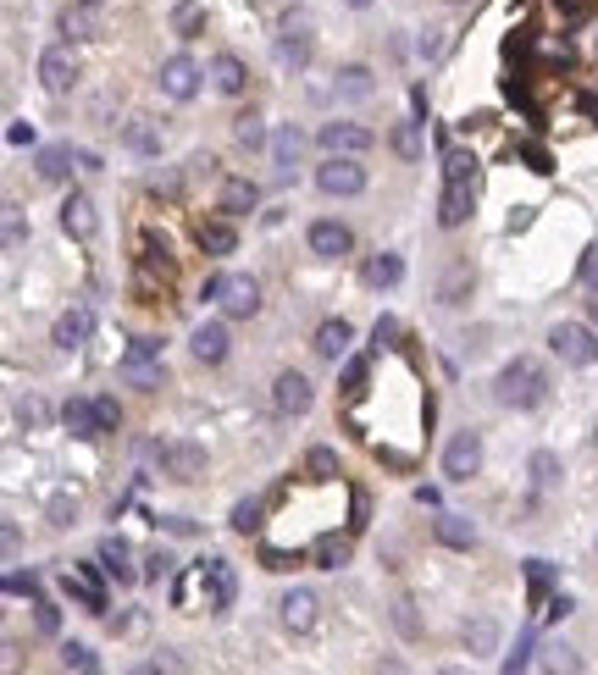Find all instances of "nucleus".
<instances>
[{
  "label": "nucleus",
  "mask_w": 598,
  "mask_h": 675,
  "mask_svg": "<svg viewBox=\"0 0 598 675\" xmlns=\"http://www.w3.org/2000/svg\"><path fill=\"white\" fill-rule=\"evenodd\" d=\"M61 427L72 432V438H100V415H95V399H67L61 404Z\"/></svg>",
  "instance_id": "nucleus-22"
},
{
  "label": "nucleus",
  "mask_w": 598,
  "mask_h": 675,
  "mask_svg": "<svg viewBox=\"0 0 598 675\" xmlns=\"http://www.w3.org/2000/svg\"><path fill=\"white\" fill-rule=\"evenodd\" d=\"M6 139H12V144H34V122H12V128H6Z\"/></svg>",
  "instance_id": "nucleus-56"
},
{
  "label": "nucleus",
  "mask_w": 598,
  "mask_h": 675,
  "mask_svg": "<svg viewBox=\"0 0 598 675\" xmlns=\"http://www.w3.org/2000/svg\"><path fill=\"white\" fill-rule=\"evenodd\" d=\"M443 183H477V155L449 150L443 155Z\"/></svg>",
  "instance_id": "nucleus-37"
},
{
  "label": "nucleus",
  "mask_w": 598,
  "mask_h": 675,
  "mask_svg": "<svg viewBox=\"0 0 598 675\" xmlns=\"http://www.w3.org/2000/svg\"><path fill=\"white\" fill-rule=\"evenodd\" d=\"M233 139H239L244 150H261V144H266V128H261V117H255V111H244V117L233 122Z\"/></svg>",
  "instance_id": "nucleus-41"
},
{
  "label": "nucleus",
  "mask_w": 598,
  "mask_h": 675,
  "mask_svg": "<svg viewBox=\"0 0 598 675\" xmlns=\"http://www.w3.org/2000/svg\"><path fill=\"white\" fill-rule=\"evenodd\" d=\"M360 277H366L371 288H399V277H405V261L399 255H366V266H360Z\"/></svg>",
  "instance_id": "nucleus-28"
},
{
  "label": "nucleus",
  "mask_w": 598,
  "mask_h": 675,
  "mask_svg": "<svg viewBox=\"0 0 598 675\" xmlns=\"http://www.w3.org/2000/svg\"><path fill=\"white\" fill-rule=\"evenodd\" d=\"M95 227H100L95 200H89V194H67V205H61V233L84 244V238H95Z\"/></svg>",
  "instance_id": "nucleus-17"
},
{
  "label": "nucleus",
  "mask_w": 598,
  "mask_h": 675,
  "mask_svg": "<svg viewBox=\"0 0 598 675\" xmlns=\"http://www.w3.org/2000/svg\"><path fill=\"white\" fill-rule=\"evenodd\" d=\"M150 460L161 465V476H172V482H194V476H205V449L189 438L178 443H150Z\"/></svg>",
  "instance_id": "nucleus-4"
},
{
  "label": "nucleus",
  "mask_w": 598,
  "mask_h": 675,
  "mask_svg": "<svg viewBox=\"0 0 598 675\" xmlns=\"http://www.w3.org/2000/svg\"><path fill=\"white\" fill-rule=\"evenodd\" d=\"M571 598H549V609H543V615H549V620H565V615H571Z\"/></svg>",
  "instance_id": "nucleus-58"
},
{
  "label": "nucleus",
  "mask_w": 598,
  "mask_h": 675,
  "mask_svg": "<svg viewBox=\"0 0 598 675\" xmlns=\"http://www.w3.org/2000/svg\"><path fill=\"white\" fill-rule=\"evenodd\" d=\"M471 299V261H449L438 277V305H466Z\"/></svg>",
  "instance_id": "nucleus-25"
},
{
  "label": "nucleus",
  "mask_w": 598,
  "mask_h": 675,
  "mask_svg": "<svg viewBox=\"0 0 598 675\" xmlns=\"http://www.w3.org/2000/svg\"><path fill=\"white\" fill-rule=\"evenodd\" d=\"M311 399H316V388H311V377H305V371H277L272 404L283 415H305V410H311Z\"/></svg>",
  "instance_id": "nucleus-11"
},
{
  "label": "nucleus",
  "mask_w": 598,
  "mask_h": 675,
  "mask_svg": "<svg viewBox=\"0 0 598 675\" xmlns=\"http://www.w3.org/2000/svg\"><path fill=\"white\" fill-rule=\"evenodd\" d=\"M144 576H150V581H172V576H178V559H172L167 548H156V554L144 559Z\"/></svg>",
  "instance_id": "nucleus-46"
},
{
  "label": "nucleus",
  "mask_w": 598,
  "mask_h": 675,
  "mask_svg": "<svg viewBox=\"0 0 598 675\" xmlns=\"http://www.w3.org/2000/svg\"><path fill=\"white\" fill-rule=\"evenodd\" d=\"M305 471H311L316 482H327V476H338V454L333 449H311L305 454Z\"/></svg>",
  "instance_id": "nucleus-45"
},
{
  "label": "nucleus",
  "mask_w": 598,
  "mask_h": 675,
  "mask_svg": "<svg viewBox=\"0 0 598 675\" xmlns=\"http://www.w3.org/2000/svg\"><path fill=\"white\" fill-rule=\"evenodd\" d=\"M156 83H161V95H167V100H194V95H200V67H194L189 56H167Z\"/></svg>",
  "instance_id": "nucleus-12"
},
{
  "label": "nucleus",
  "mask_w": 598,
  "mask_h": 675,
  "mask_svg": "<svg viewBox=\"0 0 598 675\" xmlns=\"http://www.w3.org/2000/svg\"><path fill=\"white\" fill-rule=\"evenodd\" d=\"M316 189H322V194H338V200H349V194H366V166H360L355 155H327V161L316 166Z\"/></svg>",
  "instance_id": "nucleus-6"
},
{
  "label": "nucleus",
  "mask_w": 598,
  "mask_h": 675,
  "mask_svg": "<svg viewBox=\"0 0 598 675\" xmlns=\"http://www.w3.org/2000/svg\"><path fill=\"white\" fill-rule=\"evenodd\" d=\"M72 161H78V155H72V144H45V150H39V178H50V183H61L72 172Z\"/></svg>",
  "instance_id": "nucleus-33"
},
{
  "label": "nucleus",
  "mask_w": 598,
  "mask_h": 675,
  "mask_svg": "<svg viewBox=\"0 0 598 675\" xmlns=\"http://www.w3.org/2000/svg\"><path fill=\"white\" fill-rule=\"evenodd\" d=\"M6 593H12V598H39V576H34V570H6Z\"/></svg>",
  "instance_id": "nucleus-50"
},
{
  "label": "nucleus",
  "mask_w": 598,
  "mask_h": 675,
  "mask_svg": "<svg viewBox=\"0 0 598 675\" xmlns=\"http://www.w3.org/2000/svg\"><path fill=\"white\" fill-rule=\"evenodd\" d=\"M333 89H338V100H371L377 95V78H371V67H344Z\"/></svg>",
  "instance_id": "nucleus-32"
},
{
  "label": "nucleus",
  "mask_w": 598,
  "mask_h": 675,
  "mask_svg": "<svg viewBox=\"0 0 598 675\" xmlns=\"http://www.w3.org/2000/svg\"><path fill=\"white\" fill-rule=\"evenodd\" d=\"M17 548H23V532H17V521H6V559H17Z\"/></svg>",
  "instance_id": "nucleus-59"
},
{
  "label": "nucleus",
  "mask_w": 598,
  "mask_h": 675,
  "mask_svg": "<svg viewBox=\"0 0 598 675\" xmlns=\"http://www.w3.org/2000/svg\"><path fill=\"white\" fill-rule=\"evenodd\" d=\"M95 415H100V438H106V432H117V427H122V404L111 399V393H100V399H95Z\"/></svg>",
  "instance_id": "nucleus-47"
},
{
  "label": "nucleus",
  "mask_w": 598,
  "mask_h": 675,
  "mask_svg": "<svg viewBox=\"0 0 598 675\" xmlns=\"http://www.w3.org/2000/svg\"><path fill=\"white\" fill-rule=\"evenodd\" d=\"M477 471H482V438L477 432H455L449 449H443V476L449 482H471Z\"/></svg>",
  "instance_id": "nucleus-8"
},
{
  "label": "nucleus",
  "mask_w": 598,
  "mask_h": 675,
  "mask_svg": "<svg viewBox=\"0 0 598 675\" xmlns=\"http://www.w3.org/2000/svg\"><path fill=\"white\" fill-rule=\"evenodd\" d=\"M527 471H532V482H538V487H554V482H560V454L538 449V454L527 460Z\"/></svg>",
  "instance_id": "nucleus-40"
},
{
  "label": "nucleus",
  "mask_w": 598,
  "mask_h": 675,
  "mask_svg": "<svg viewBox=\"0 0 598 675\" xmlns=\"http://www.w3.org/2000/svg\"><path fill=\"white\" fill-rule=\"evenodd\" d=\"M17 421H23L28 432H34V427H45V421H50L45 399H39V393H23V399H17Z\"/></svg>",
  "instance_id": "nucleus-42"
},
{
  "label": "nucleus",
  "mask_w": 598,
  "mask_h": 675,
  "mask_svg": "<svg viewBox=\"0 0 598 675\" xmlns=\"http://www.w3.org/2000/svg\"><path fill=\"white\" fill-rule=\"evenodd\" d=\"M388 150H394L399 161H421V122H399V128L388 133Z\"/></svg>",
  "instance_id": "nucleus-34"
},
{
  "label": "nucleus",
  "mask_w": 598,
  "mask_h": 675,
  "mask_svg": "<svg viewBox=\"0 0 598 675\" xmlns=\"http://www.w3.org/2000/svg\"><path fill=\"white\" fill-rule=\"evenodd\" d=\"M471 211H477V183H443V194H438V222H443V227H466Z\"/></svg>",
  "instance_id": "nucleus-15"
},
{
  "label": "nucleus",
  "mask_w": 598,
  "mask_h": 675,
  "mask_svg": "<svg viewBox=\"0 0 598 675\" xmlns=\"http://www.w3.org/2000/svg\"><path fill=\"white\" fill-rule=\"evenodd\" d=\"M549 349L565 360V366H598V332L582 327V321H554Z\"/></svg>",
  "instance_id": "nucleus-3"
},
{
  "label": "nucleus",
  "mask_w": 598,
  "mask_h": 675,
  "mask_svg": "<svg viewBox=\"0 0 598 675\" xmlns=\"http://www.w3.org/2000/svg\"><path fill=\"white\" fill-rule=\"evenodd\" d=\"M277 56L294 61V67H305V61H311V17H305V12L283 23V45H277Z\"/></svg>",
  "instance_id": "nucleus-20"
},
{
  "label": "nucleus",
  "mask_w": 598,
  "mask_h": 675,
  "mask_svg": "<svg viewBox=\"0 0 598 675\" xmlns=\"http://www.w3.org/2000/svg\"><path fill=\"white\" fill-rule=\"evenodd\" d=\"M527 581H532V598H543L554 587V565L549 559H527Z\"/></svg>",
  "instance_id": "nucleus-48"
},
{
  "label": "nucleus",
  "mask_w": 598,
  "mask_h": 675,
  "mask_svg": "<svg viewBox=\"0 0 598 675\" xmlns=\"http://www.w3.org/2000/svg\"><path fill=\"white\" fill-rule=\"evenodd\" d=\"M527 664H532V637H521V642H515V653H504V675L527 670Z\"/></svg>",
  "instance_id": "nucleus-52"
},
{
  "label": "nucleus",
  "mask_w": 598,
  "mask_h": 675,
  "mask_svg": "<svg viewBox=\"0 0 598 675\" xmlns=\"http://www.w3.org/2000/svg\"><path fill=\"white\" fill-rule=\"evenodd\" d=\"M299 150H305V139H299L294 122H283V128L272 133V166H277V178H288L299 166Z\"/></svg>",
  "instance_id": "nucleus-26"
},
{
  "label": "nucleus",
  "mask_w": 598,
  "mask_h": 675,
  "mask_svg": "<svg viewBox=\"0 0 598 675\" xmlns=\"http://www.w3.org/2000/svg\"><path fill=\"white\" fill-rule=\"evenodd\" d=\"M233 598H239V576H233L228 559H200V565L178 570L172 576V609L183 615H228Z\"/></svg>",
  "instance_id": "nucleus-1"
},
{
  "label": "nucleus",
  "mask_w": 598,
  "mask_h": 675,
  "mask_svg": "<svg viewBox=\"0 0 598 675\" xmlns=\"http://www.w3.org/2000/svg\"><path fill=\"white\" fill-rule=\"evenodd\" d=\"M349 344H355V327H349L344 316H333V321L316 327V355H322V360H344Z\"/></svg>",
  "instance_id": "nucleus-21"
},
{
  "label": "nucleus",
  "mask_w": 598,
  "mask_h": 675,
  "mask_svg": "<svg viewBox=\"0 0 598 675\" xmlns=\"http://www.w3.org/2000/svg\"><path fill=\"white\" fill-rule=\"evenodd\" d=\"M344 388H349V393L366 388V360H349V366H344Z\"/></svg>",
  "instance_id": "nucleus-54"
},
{
  "label": "nucleus",
  "mask_w": 598,
  "mask_h": 675,
  "mask_svg": "<svg viewBox=\"0 0 598 675\" xmlns=\"http://www.w3.org/2000/svg\"><path fill=\"white\" fill-rule=\"evenodd\" d=\"M194 238H200L205 255H233L239 249V233H233V216H216V222H200L194 227Z\"/></svg>",
  "instance_id": "nucleus-24"
},
{
  "label": "nucleus",
  "mask_w": 598,
  "mask_h": 675,
  "mask_svg": "<svg viewBox=\"0 0 598 675\" xmlns=\"http://www.w3.org/2000/svg\"><path fill=\"white\" fill-rule=\"evenodd\" d=\"M34 626L45 631V637H56V631H61V609L50 604V598H34Z\"/></svg>",
  "instance_id": "nucleus-49"
},
{
  "label": "nucleus",
  "mask_w": 598,
  "mask_h": 675,
  "mask_svg": "<svg viewBox=\"0 0 598 675\" xmlns=\"http://www.w3.org/2000/svg\"><path fill=\"white\" fill-rule=\"evenodd\" d=\"M455 6H466V0H455Z\"/></svg>",
  "instance_id": "nucleus-63"
},
{
  "label": "nucleus",
  "mask_w": 598,
  "mask_h": 675,
  "mask_svg": "<svg viewBox=\"0 0 598 675\" xmlns=\"http://www.w3.org/2000/svg\"><path fill=\"white\" fill-rule=\"evenodd\" d=\"M432 537H438L443 548H471L477 543V532H471L466 515H438V521H432Z\"/></svg>",
  "instance_id": "nucleus-31"
},
{
  "label": "nucleus",
  "mask_w": 598,
  "mask_h": 675,
  "mask_svg": "<svg viewBox=\"0 0 598 675\" xmlns=\"http://www.w3.org/2000/svg\"><path fill=\"white\" fill-rule=\"evenodd\" d=\"M67 598H78L89 615H106V587H100L95 565H72L67 570Z\"/></svg>",
  "instance_id": "nucleus-18"
},
{
  "label": "nucleus",
  "mask_w": 598,
  "mask_h": 675,
  "mask_svg": "<svg viewBox=\"0 0 598 675\" xmlns=\"http://www.w3.org/2000/svg\"><path fill=\"white\" fill-rule=\"evenodd\" d=\"M261 515H266V504H261V498H244L239 510H233V532H244V537H250L255 526H261Z\"/></svg>",
  "instance_id": "nucleus-44"
},
{
  "label": "nucleus",
  "mask_w": 598,
  "mask_h": 675,
  "mask_svg": "<svg viewBox=\"0 0 598 675\" xmlns=\"http://www.w3.org/2000/svg\"><path fill=\"white\" fill-rule=\"evenodd\" d=\"M61 34H67L72 45H78V39H95V17H89V6H84V0L61 12Z\"/></svg>",
  "instance_id": "nucleus-36"
},
{
  "label": "nucleus",
  "mask_w": 598,
  "mask_h": 675,
  "mask_svg": "<svg viewBox=\"0 0 598 675\" xmlns=\"http://www.w3.org/2000/svg\"><path fill=\"white\" fill-rule=\"evenodd\" d=\"M216 305H222V316H228V321H250L255 310H261V283L244 277V272H233L228 283H222V299H216Z\"/></svg>",
  "instance_id": "nucleus-10"
},
{
  "label": "nucleus",
  "mask_w": 598,
  "mask_h": 675,
  "mask_svg": "<svg viewBox=\"0 0 598 675\" xmlns=\"http://www.w3.org/2000/svg\"><path fill=\"white\" fill-rule=\"evenodd\" d=\"M84 6H100V0H84Z\"/></svg>",
  "instance_id": "nucleus-62"
},
{
  "label": "nucleus",
  "mask_w": 598,
  "mask_h": 675,
  "mask_svg": "<svg viewBox=\"0 0 598 675\" xmlns=\"http://www.w3.org/2000/svg\"><path fill=\"white\" fill-rule=\"evenodd\" d=\"M211 78L222 95H244V83H250V72H244V61L233 56V50H222V56L211 61Z\"/></svg>",
  "instance_id": "nucleus-29"
},
{
  "label": "nucleus",
  "mask_w": 598,
  "mask_h": 675,
  "mask_svg": "<svg viewBox=\"0 0 598 675\" xmlns=\"http://www.w3.org/2000/svg\"><path fill=\"white\" fill-rule=\"evenodd\" d=\"M311 559H316V565H322V570H338V565H349V537H333V532H327V537H316Z\"/></svg>",
  "instance_id": "nucleus-35"
},
{
  "label": "nucleus",
  "mask_w": 598,
  "mask_h": 675,
  "mask_svg": "<svg viewBox=\"0 0 598 675\" xmlns=\"http://www.w3.org/2000/svg\"><path fill=\"white\" fill-rule=\"evenodd\" d=\"M50 526H72V498H50Z\"/></svg>",
  "instance_id": "nucleus-55"
},
{
  "label": "nucleus",
  "mask_w": 598,
  "mask_h": 675,
  "mask_svg": "<svg viewBox=\"0 0 598 675\" xmlns=\"http://www.w3.org/2000/svg\"><path fill=\"white\" fill-rule=\"evenodd\" d=\"M460 637H466L471 653H493V648H499V626H493V620H466Z\"/></svg>",
  "instance_id": "nucleus-39"
},
{
  "label": "nucleus",
  "mask_w": 598,
  "mask_h": 675,
  "mask_svg": "<svg viewBox=\"0 0 598 675\" xmlns=\"http://www.w3.org/2000/svg\"><path fill=\"white\" fill-rule=\"evenodd\" d=\"M122 144H128L133 155H161V122L156 117H133L128 128H122Z\"/></svg>",
  "instance_id": "nucleus-27"
},
{
  "label": "nucleus",
  "mask_w": 598,
  "mask_h": 675,
  "mask_svg": "<svg viewBox=\"0 0 598 675\" xmlns=\"http://www.w3.org/2000/svg\"><path fill=\"white\" fill-rule=\"evenodd\" d=\"M521 155H527V161H532V172H549V155H543L538 144H527V150H521Z\"/></svg>",
  "instance_id": "nucleus-60"
},
{
  "label": "nucleus",
  "mask_w": 598,
  "mask_h": 675,
  "mask_svg": "<svg viewBox=\"0 0 598 675\" xmlns=\"http://www.w3.org/2000/svg\"><path fill=\"white\" fill-rule=\"evenodd\" d=\"M161 377H167V366H161V344L156 338H133L128 355H122V382H133V388H161Z\"/></svg>",
  "instance_id": "nucleus-5"
},
{
  "label": "nucleus",
  "mask_w": 598,
  "mask_h": 675,
  "mask_svg": "<svg viewBox=\"0 0 598 675\" xmlns=\"http://www.w3.org/2000/svg\"><path fill=\"white\" fill-rule=\"evenodd\" d=\"M277 615H283V626L288 631H316V620H322V598L311 593V587H288L283 598H277Z\"/></svg>",
  "instance_id": "nucleus-9"
},
{
  "label": "nucleus",
  "mask_w": 598,
  "mask_h": 675,
  "mask_svg": "<svg viewBox=\"0 0 598 675\" xmlns=\"http://www.w3.org/2000/svg\"><path fill=\"white\" fill-rule=\"evenodd\" d=\"M371 344H377V349H394V344H399V321L383 316L377 327H371Z\"/></svg>",
  "instance_id": "nucleus-51"
},
{
  "label": "nucleus",
  "mask_w": 598,
  "mask_h": 675,
  "mask_svg": "<svg viewBox=\"0 0 598 675\" xmlns=\"http://www.w3.org/2000/svg\"><path fill=\"white\" fill-rule=\"evenodd\" d=\"M543 399H549V371L532 355H515L510 366L499 371V404H510V410H538Z\"/></svg>",
  "instance_id": "nucleus-2"
},
{
  "label": "nucleus",
  "mask_w": 598,
  "mask_h": 675,
  "mask_svg": "<svg viewBox=\"0 0 598 675\" xmlns=\"http://www.w3.org/2000/svg\"><path fill=\"white\" fill-rule=\"evenodd\" d=\"M222 283H228V277L211 272V277H205V288H200V299H222Z\"/></svg>",
  "instance_id": "nucleus-57"
},
{
  "label": "nucleus",
  "mask_w": 598,
  "mask_h": 675,
  "mask_svg": "<svg viewBox=\"0 0 598 675\" xmlns=\"http://www.w3.org/2000/svg\"><path fill=\"white\" fill-rule=\"evenodd\" d=\"M95 648H84V642H61V670H95Z\"/></svg>",
  "instance_id": "nucleus-43"
},
{
  "label": "nucleus",
  "mask_w": 598,
  "mask_h": 675,
  "mask_svg": "<svg viewBox=\"0 0 598 675\" xmlns=\"http://www.w3.org/2000/svg\"><path fill=\"white\" fill-rule=\"evenodd\" d=\"M316 144H322L327 155H366L371 144H377V133L360 128V122H322V128H316Z\"/></svg>",
  "instance_id": "nucleus-7"
},
{
  "label": "nucleus",
  "mask_w": 598,
  "mask_h": 675,
  "mask_svg": "<svg viewBox=\"0 0 598 675\" xmlns=\"http://www.w3.org/2000/svg\"><path fill=\"white\" fill-rule=\"evenodd\" d=\"M172 28H178V39H200L205 12L194 6V0H178V6H172Z\"/></svg>",
  "instance_id": "nucleus-38"
},
{
  "label": "nucleus",
  "mask_w": 598,
  "mask_h": 675,
  "mask_svg": "<svg viewBox=\"0 0 598 675\" xmlns=\"http://www.w3.org/2000/svg\"><path fill=\"white\" fill-rule=\"evenodd\" d=\"M6 244L23 249V216H17V205H6Z\"/></svg>",
  "instance_id": "nucleus-53"
},
{
  "label": "nucleus",
  "mask_w": 598,
  "mask_h": 675,
  "mask_svg": "<svg viewBox=\"0 0 598 675\" xmlns=\"http://www.w3.org/2000/svg\"><path fill=\"white\" fill-rule=\"evenodd\" d=\"M349 249H355V233H349L344 222H311V255L338 261V255H349Z\"/></svg>",
  "instance_id": "nucleus-19"
},
{
  "label": "nucleus",
  "mask_w": 598,
  "mask_h": 675,
  "mask_svg": "<svg viewBox=\"0 0 598 675\" xmlns=\"http://www.w3.org/2000/svg\"><path fill=\"white\" fill-rule=\"evenodd\" d=\"M344 6H355V12H366V6H371V0H344Z\"/></svg>",
  "instance_id": "nucleus-61"
},
{
  "label": "nucleus",
  "mask_w": 598,
  "mask_h": 675,
  "mask_svg": "<svg viewBox=\"0 0 598 675\" xmlns=\"http://www.w3.org/2000/svg\"><path fill=\"white\" fill-rule=\"evenodd\" d=\"M100 565H106V576L133 581V548H128V537H100Z\"/></svg>",
  "instance_id": "nucleus-30"
},
{
  "label": "nucleus",
  "mask_w": 598,
  "mask_h": 675,
  "mask_svg": "<svg viewBox=\"0 0 598 675\" xmlns=\"http://www.w3.org/2000/svg\"><path fill=\"white\" fill-rule=\"evenodd\" d=\"M228 321H200V327L189 332V349H194V360H205V366H222L228 360Z\"/></svg>",
  "instance_id": "nucleus-16"
},
{
  "label": "nucleus",
  "mask_w": 598,
  "mask_h": 675,
  "mask_svg": "<svg viewBox=\"0 0 598 675\" xmlns=\"http://www.w3.org/2000/svg\"><path fill=\"white\" fill-rule=\"evenodd\" d=\"M39 83H45L50 95H72L78 89V56L72 50H45L39 56Z\"/></svg>",
  "instance_id": "nucleus-13"
},
{
  "label": "nucleus",
  "mask_w": 598,
  "mask_h": 675,
  "mask_svg": "<svg viewBox=\"0 0 598 675\" xmlns=\"http://www.w3.org/2000/svg\"><path fill=\"white\" fill-rule=\"evenodd\" d=\"M89 332H95V310H89V305H72V310H61V316H56L50 344H56V349H84Z\"/></svg>",
  "instance_id": "nucleus-14"
},
{
  "label": "nucleus",
  "mask_w": 598,
  "mask_h": 675,
  "mask_svg": "<svg viewBox=\"0 0 598 675\" xmlns=\"http://www.w3.org/2000/svg\"><path fill=\"white\" fill-rule=\"evenodd\" d=\"M216 205H222V216H250L255 205H261V189H255L250 178H228L222 194H216Z\"/></svg>",
  "instance_id": "nucleus-23"
}]
</instances>
